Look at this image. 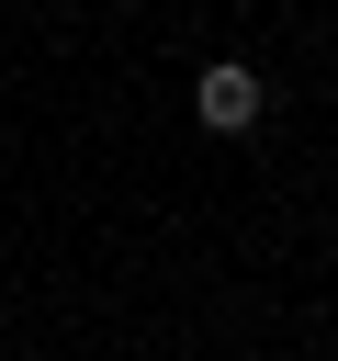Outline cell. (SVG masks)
I'll return each instance as SVG.
<instances>
[{
  "label": "cell",
  "mask_w": 338,
  "mask_h": 361,
  "mask_svg": "<svg viewBox=\"0 0 338 361\" xmlns=\"http://www.w3.org/2000/svg\"><path fill=\"white\" fill-rule=\"evenodd\" d=\"M192 113H203V135H248V124L270 113V90H259L248 68H203V79H192Z\"/></svg>",
  "instance_id": "obj_1"
}]
</instances>
